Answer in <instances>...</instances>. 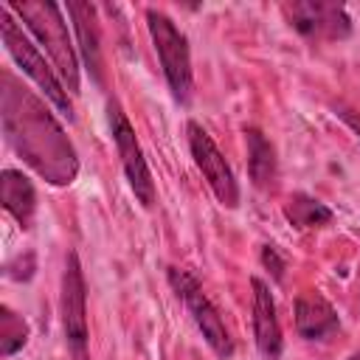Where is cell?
<instances>
[{
    "label": "cell",
    "instance_id": "1",
    "mask_svg": "<svg viewBox=\"0 0 360 360\" xmlns=\"http://www.w3.org/2000/svg\"><path fill=\"white\" fill-rule=\"evenodd\" d=\"M0 107H3V132L11 149L48 183L70 186L79 174V160L65 129L53 121V115L42 107V101L31 90L17 87L14 79L3 73Z\"/></svg>",
    "mask_w": 360,
    "mask_h": 360
},
{
    "label": "cell",
    "instance_id": "2",
    "mask_svg": "<svg viewBox=\"0 0 360 360\" xmlns=\"http://www.w3.org/2000/svg\"><path fill=\"white\" fill-rule=\"evenodd\" d=\"M6 8L28 25V31L42 42L53 68L65 79L68 90L76 93L79 90V62H76L70 37H68V25L62 20V8L56 3H8Z\"/></svg>",
    "mask_w": 360,
    "mask_h": 360
},
{
    "label": "cell",
    "instance_id": "3",
    "mask_svg": "<svg viewBox=\"0 0 360 360\" xmlns=\"http://www.w3.org/2000/svg\"><path fill=\"white\" fill-rule=\"evenodd\" d=\"M146 28L169 82V90L177 104H188L194 93V73H191V51L186 34L174 25V20L158 8H146Z\"/></svg>",
    "mask_w": 360,
    "mask_h": 360
},
{
    "label": "cell",
    "instance_id": "4",
    "mask_svg": "<svg viewBox=\"0 0 360 360\" xmlns=\"http://www.w3.org/2000/svg\"><path fill=\"white\" fill-rule=\"evenodd\" d=\"M0 37H3V42H6V51L11 53V59L22 68V73L31 79V82H37V87L53 101V107L62 112V115H68V121L73 118V107H70V98H68V90H65V84L56 79V73L51 70V65L45 62V56L37 51V45L22 34V28L14 22V17H11V11L3 6L0 8Z\"/></svg>",
    "mask_w": 360,
    "mask_h": 360
},
{
    "label": "cell",
    "instance_id": "5",
    "mask_svg": "<svg viewBox=\"0 0 360 360\" xmlns=\"http://www.w3.org/2000/svg\"><path fill=\"white\" fill-rule=\"evenodd\" d=\"M169 284L172 290L177 292V298L186 304L191 321L197 323V329L202 332L205 343L214 349L217 357L228 360L233 354V340L225 329V321L219 318V309L211 304V298L202 292L200 281L188 273V270H180V267H169Z\"/></svg>",
    "mask_w": 360,
    "mask_h": 360
},
{
    "label": "cell",
    "instance_id": "6",
    "mask_svg": "<svg viewBox=\"0 0 360 360\" xmlns=\"http://www.w3.org/2000/svg\"><path fill=\"white\" fill-rule=\"evenodd\" d=\"M87 290L84 276L76 253H68L65 270H62V295H59V312H62V329L65 343L70 352V360H90L87 349Z\"/></svg>",
    "mask_w": 360,
    "mask_h": 360
},
{
    "label": "cell",
    "instance_id": "7",
    "mask_svg": "<svg viewBox=\"0 0 360 360\" xmlns=\"http://www.w3.org/2000/svg\"><path fill=\"white\" fill-rule=\"evenodd\" d=\"M107 124H110V135L115 141V149H118V158H121V166L127 172V180H129V188L135 191L138 202L143 208H149L155 202V180H152V172L146 166V158H143V149L135 138V129L127 118V112L121 110L118 98H110L107 101Z\"/></svg>",
    "mask_w": 360,
    "mask_h": 360
},
{
    "label": "cell",
    "instance_id": "8",
    "mask_svg": "<svg viewBox=\"0 0 360 360\" xmlns=\"http://www.w3.org/2000/svg\"><path fill=\"white\" fill-rule=\"evenodd\" d=\"M188 132V149H191V158L197 163V169L202 172L208 188L214 191V197L219 200V205L225 208H236L239 205V183L225 160V155L217 149L214 138L197 124V121H188L186 127Z\"/></svg>",
    "mask_w": 360,
    "mask_h": 360
},
{
    "label": "cell",
    "instance_id": "9",
    "mask_svg": "<svg viewBox=\"0 0 360 360\" xmlns=\"http://www.w3.org/2000/svg\"><path fill=\"white\" fill-rule=\"evenodd\" d=\"M287 22L307 39H346L352 20L340 3L329 0H292L281 6Z\"/></svg>",
    "mask_w": 360,
    "mask_h": 360
},
{
    "label": "cell",
    "instance_id": "10",
    "mask_svg": "<svg viewBox=\"0 0 360 360\" xmlns=\"http://www.w3.org/2000/svg\"><path fill=\"white\" fill-rule=\"evenodd\" d=\"M253 287V338H256V349L264 360H278L281 354V326H278V315H276V301L270 295V287L262 278H250Z\"/></svg>",
    "mask_w": 360,
    "mask_h": 360
},
{
    "label": "cell",
    "instance_id": "11",
    "mask_svg": "<svg viewBox=\"0 0 360 360\" xmlns=\"http://www.w3.org/2000/svg\"><path fill=\"white\" fill-rule=\"evenodd\" d=\"M295 329L307 340H326L340 329V321L321 292H301L295 298Z\"/></svg>",
    "mask_w": 360,
    "mask_h": 360
},
{
    "label": "cell",
    "instance_id": "12",
    "mask_svg": "<svg viewBox=\"0 0 360 360\" xmlns=\"http://www.w3.org/2000/svg\"><path fill=\"white\" fill-rule=\"evenodd\" d=\"M0 200H3V208L22 228H31L34 214H37V194H34L31 180L22 172L3 169V174H0Z\"/></svg>",
    "mask_w": 360,
    "mask_h": 360
},
{
    "label": "cell",
    "instance_id": "13",
    "mask_svg": "<svg viewBox=\"0 0 360 360\" xmlns=\"http://www.w3.org/2000/svg\"><path fill=\"white\" fill-rule=\"evenodd\" d=\"M245 143H248V174L250 183L262 191H270L278 180V160H276V149L273 143L256 129L248 127L245 129Z\"/></svg>",
    "mask_w": 360,
    "mask_h": 360
},
{
    "label": "cell",
    "instance_id": "14",
    "mask_svg": "<svg viewBox=\"0 0 360 360\" xmlns=\"http://www.w3.org/2000/svg\"><path fill=\"white\" fill-rule=\"evenodd\" d=\"M68 14L73 17V28L79 34V48L84 56V65L90 76L101 84V45H98V25H96V11L90 3H68Z\"/></svg>",
    "mask_w": 360,
    "mask_h": 360
},
{
    "label": "cell",
    "instance_id": "15",
    "mask_svg": "<svg viewBox=\"0 0 360 360\" xmlns=\"http://www.w3.org/2000/svg\"><path fill=\"white\" fill-rule=\"evenodd\" d=\"M284 217L290 225H295L298 231H315V228H326L335 214L329 205H323L321 200L304 194V191H295L287 202H284Z\"/></svg>",
    "mask_w": 360,
    "mask_h": 360
},
{
    "label": "cell",
    "instance_id": "16",
    "mask_svg": "<svg viewBox=\"0 0 360 360\" xmlns=\"http://www.w3.org/2000/svg\"><path fill=\"white\" fill-rule=\"evenodd\" d=\"M28 340V323L8 307H0V354L11 357Z\"/></svg>",
    "mask_w": 360,
    "mask_h": 360
},
{
    "label": "cell",
    "instance_id": "17",
    "mask_svg": "<svg viewBox=\"0 0 360 360\" xmlns=\"http://www.w3.org/2000/svg\"><path fill=\"white\" fill-rule=\"evenodd\" d=\"M6 276L8 278H17V281H28L34 276V256L25 253V256H17L14 262L6 264Z\"/></svg>",
    "mask_w": 360,
    "mask_h": 360
},
{
    "label": "cell",
    "instance_id": "18",
    "mask_svg": "<svg viewBox=\"0 0 360 360\" xmlns=\"http://www.w3.org/2000/svg\"><path fill=\"white\" fill-rule=\"evenodd\" d=\"M262 264L273 273V278H276V281H281V278H284V267H287V264H284V259L278 256V250H276L273 245H264V248H262Z\"/></svg>",
    "mask_w": 360,
    "mask_h": 360
},
{
    "label": "cell",
    "instance_id": "19",
    "mask_svg": "<svg viewBox=\"0 0 360 360\" xmlns=\"http://www.w3.org/2000/svg\"><path fill=\"white\" fill-rule=\"evenodd\" d=\"M335 112H338V118H340V121L360 138V112H357V110H349V107H338Z\"/></svg>",
    "mask_w": 360,
    "mask_h": 360
},
{
    "label": "cell",
    "instance_id": "20",
    "mask_svg": "<svg viewBox=\"0 0 360 360\" xmlns=\"http://www.w3.org/2000/svg\"><path fill=\"white\" fill-rule=\"evenodd\" d=\"M346 360H360V352H354V354H349Z\"/></svg>",
    "mask_w": 360,
    "mask_h": 360
}]
</instances>
